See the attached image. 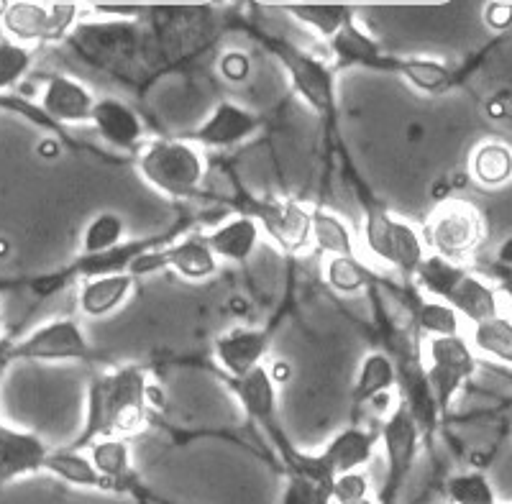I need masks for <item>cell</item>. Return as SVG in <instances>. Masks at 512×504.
<instances>
[{
  "mask_svg": "<svg viewBox=\"0 0 512 504\" xmlns=\"http://www.w3.org/2000/svg\"><path fill=\"white\" fill-rule=\"evenodd\" d=\"M152 382L141 366H116L95 374L88 389V418L70 448L90 446L98 438H131L149 425Z\"/></svg>",
  "mask_w": 512,
  "mask_h": 504,
  "instance_id": "obj_1",
  "label": "cell"
},
{
  "mask_svg": "<svg viewBox=\"0 0 512 504\" xmlns=\"http://www.w3.org/2000/svg\"><path fill=\"white\" fill-rule=\"evenodd\" d=\"M413 279L415 287H420V295L446 302L448 308H454L472 325L487 323L500 315L497 290L474 272H469V267H459L441 256L428 254Z\"/></svg>",
  "mask_w": 512,
  "mask_h": 504,
  "instance_id": "obj_2",
  "label": "cell"
},
{
  "mask_svg": "<svg viewBox=\"0 0 512 504\" xmlns=\"http://www.w3.org/2000/svg\"><path fill=\"white\" fill-rule=\"evenodd\" d=\"M136 169L146 185L162 192L169 200H195L203 197L205 157L203 149L182 136L175 139H154L139 151Z\"/></svg>",
  "mask_w": 512,
  "mask_h": 504,
  "instance_id": "obj_3",
  "label": "cell"
},
{
  "mask_svg": "<svg viewBox=\"0 0 512 504\" xmlns=\"http://www.w3.org/2000/svg\"><path fill=\"white\" fill-rule=\"evenodd\" d=\"M484 238L487 221L482 210L469 200H443L423 226L425 249L459 267H466L477 256Z\"/></svg>",
  "mask_w": 512,
  "mask_h": 504,
  "instance_id": "obj_4",
  "label": "cell"
},
{
  "mask_svg": "<svg viewBox=\"0 0 512 504\" xmlns=\"http://www.w3.org/2000/svg\"><path fill=\"white\" fill-rule=\"evenodd\" d=\"M264 47L280 59L290 77L295 93L305 100L310 111L326 121L328 126H336L338 118V90H336V67L323 59L313 57L305 49H297L287 39L280 36H262Z\"/></svg>",
  "mask_w": 512,
  "mask_h": 504,
  "instance_id": "obj_5",
  "label": "cell"
},
{
  "mask_svg": "<svg viewBox=\"0 0 512 504\" xmlns=\"http://www.w3.org/2000/svg\"><path fill=\"white\" fill-rule=\"evenodd\" d=\"M361 241H364V249L374 259L397 269L405 277H415V272L420 269L425 256H428L423 233L410 226L408 221L392 215L387 208L374 203V200L364 205Z\"/></svg>",
  "mask_w": 512,
  "mask_h": 504,
  "instance_id": "obj_6",
  "label": "cell"
},
{
  "mask_svg": "<svg viewBox=\"0 0 512 504\" xmlns=\"http://www.w3.org/2000/svg\"><path fill=\"white\" fill-rule=\"evenodd\" d=\"M379 443H382L384 458H387V471H384L382 489L377 494V504H397L408 487L415 464H418L420 443H425L413 412L402 400H397L395 410L384 418L382 428H379Z\"/></svg>",
  "mask_w": 512,
  "mask_h": 504,
  "instance_id": "obj_7",
  "label": "cell"
},
{
  "mask_svg": "<svg viewBox=\"0 0 512 504\" xmlns=\"http://www.w3.org/2000/svg\"><path fill=\"white\" fill-rule=\"evenodd\" d=\"M379 446V428H359L349 425L341 433H336L331 441L323 446V451L315 456L297 453L287 469L303 471V474L318 476L323 481H333L336 476L349 474V471H364L374 458Z\"/></svg>",
  "mask_w": 512,
  "mask_h": 504,
  "instance_id": "obj_8",
  "label": "cell"
},
{
  "mask_svg": "<svg viewBox=\"0 0 512 504\" xmlns=\"http://www.w3.org/2000/svg\"><path fill=\"white\" fill-rule=\"evenodd\" d=\"M423 366L433 397H436L441 420H446L464 384L477 374V356H474L472 346L464 336L431 338L425 346Z\"/></svg>",
  "mask_w": 512,
  "mask_h": 504,
  "instance_id": "obj_9",
  "label": "cell"
},
{
  "mask_svg": "<svg viewBox=\"0 0 512 504\" xmlns=\"http://www.w3.org/2000/svg\"><path fill=\"white\" fill-rule=\"evenodd\" d=\"M236 208L239 213L251 215L287 256L303 254L313 244V210L297 200L251 197L244 192Z\"/></svg>",
  "mask_w": 512,
  "mask_h": 504,
  "instance_id": "obj_10",
  "label": "cell"
},
{
  "mask_svg": "<svg viewBox=\"0 0 512 504\" xmlns=\"http://www.w3.org/2000/svg\"><path fill=\"white\" fill-rule=\"evenodd\" d=\"M11 361H82L100 364L105 356L85 338L80 323L57 318L39 325L24 341L11 343Z\"/></svg>",
  "mask_w": 512,
  "mask_h": 504,
  "instance_id": "obj_11",
  "label": "cell"
},
{
  "mask_svg": "<svg viewBox=\"0 0 512 504\" xmlns=\"http://www.w3.org/2000/svg\"><path fill=\"white\" fill-rule=\"evenodd\" d=\"M162 269H172V272L190 279V282H203V279H210L218 274V259L210 251L208 241H205V233H190V236L180 238V241L169 238L164 244L146 249L128 267V274H134L139 279L144 274L162 272Z\"/></svg>",
  "mask_w": 512,
  "mask_h": 504,
  "instance_id": "obj_12",
  "label": "cell"
},
{
  "mask_svg": "<svg viewBox=\"0 0 512 504\" xmlns=\"http://www.w3.org/2000/svg\"><path fill=\"white\" fill-rule=\"evenodd\" d=\"M80 6H41V3H11L3 6L0 21L16 44H47L62 41L80 24Z\"/></svg>",
  "mask_w": 512,
  "mask_h": 504,
  "instance_id": "obj_13",
  "label": "cell"
},
{
  "mask_svg": "<svg viewBox=\"0 0 512 504\" xmlns=\"http://www.w3.org/2000/svg\"><path fill=\"white\" fill-rule=\"evenodd\" d=\"M226 384L233 397L239 400V405L244 407L246 418L267 430V435L274 441V446L280 448L285 461H290L297 451L290 448V443L282 435L280 418H277V382H274L269 366H259L241 379H226Z\"/></svg>",
  "mask_w": 512,
  "mask_h": 504,
  "instance_id": "obj_14",
  "label": "cell"
},
{
  "mask_svg": "<svg viewBox=\"0 0 512 504\" xmlns=\"http://www.w3.org/2000/svg\"><path fill=\"white\" fill-rule=\"evenodd\" d=\"M264 128V118L249 111L244 105L221 100L208 118L198 128L187 131L182 139L200 149H231L244 144L246 139L256 136Z\"/></svg>",
  "mask_w": 512,
  "mask_h": 504,
  "instance_id": "obj_15",
  "label": "cell"
},
{
  "mask_svg": "<svg viewBox=\"0 0 512 504\" xmlns=\"http://www.w3.org/2000/svg\"><path fill=\"white\" fill-rule=\"evenodd\" d=\"M274 341V325L264 328H233L213 341V361L221 366L226 379H241L264 366Z\"/></svg>",
  "mask_w": 512,
  "mask_h": 504,
  "instance_id": "obj_16",
  "label": "cell"
},
{
  "mask_svg": "<svg viewBox=\"0 0 512 504\" xmlns=\"http://www.w3.org/2000/svg\"><path fill=\"white\" fill-rule=\"evenodd\" d=\"M328 47H331L336 72L346 70V67H364V70L374 72H395V75L400 72L402 57H392V54L384 52L382 44L356 21V16L351 21H346L344 29L328 41Z\"/></svg>",
  "mask_w": 512,
  "mask_h": 504,
  "instance_id": "obj_17",
  "label": "cell"
},
{
  "mask_svg": "<svg viewBox=\"0 0 512 504\" xmlns=\"http://www.w3.org/2000/svg\"><path fill=\"white\" fill-rule=\"evenodd\" d=\"M95 98L82 82L64 75H49L44 82L39 108L54 126H75V123H90L95 111Z\"/></svg>",
  "mask_w": 512,
  "mask_h": 504,
  "instance_id": "obj_18",
  "label": "cell"
},
{
  "mask_svg": "<svg viewBox=\"0 0 512 504\" xmlns=\"http://www.w3.org/2000/svg\"><path fill=\"white\" fill-rule=\"evenodd\" d=\"M52 448L39 435L13 430L0 423V484L44 471Z\"/></svg>",
  "mask_w": 512,
  "mask_h": 504,
  "instance_id": "obj_19",
  "label": "cell"
},
{
  "mask_svg": "<svg viewBox=\"0 0 512 504\" xmlns=\"http://www.w3.org/2000/svg\"><path fill=\"white\" fill-rule=\"evenodd\" d=\"M95 131L105 144L116 146V149L139 151L146 136V123L139 113L128 103L118 98H98L93 111Z\"/></svg>",
  "mask_w": 512,
  "mask_h": 504,
  "instance_id": "obj_20",
  "label": "cell"
},
{
  "mask_svg": "<svg viewBox=\"0 0 512 504\" xmlns=\"http://www.w3.org/2000/svg\"><path fill=\"white\" fill-rule=\"evenodd\" d=\"M205 241H208L210 251L216 254V259H226L239 264V267H246L251 256L256 254L259 241H262V228L251 215L236 213L218 223L213 231L205 233Z\"/></svg>",
  "mask_w": 512,
  "mask_h": 504,
  "instance_id": "obj_21",
  "label": "cell"
},
{
  "mask_svg": "<svg viewBox=\"0 0 512 504\" xmlns=\"http://www.w3.org/2000/svg\"><path fill=\"white\" fill-rule=\"evenodd\" d=\"M136 287L134 274H108V277L85 279L80 284V313L85 318H108L131 297Z\"/></svg>",
  "mask_w": 512,
  "mask_h": 504,
  "instance_id": "obj_22",
  "label": "cell"
},
{
  "mask_svg": "<svg viewBox=\"0 0 512 504\" xmlns=\"http://www.w3.org/2000/svg\"><path fill=\"white\" fill-rule=\"evenodd\" d=\"M397 387V364L384 351H369L359 366V377L351 387V410L377 402L382 394Z\"/></svg>",
  "mask_w": 512,
  "mask_h": 504,
  "instance_id": "obj_23",
  "label": "cell"
},
{
  "mask_svg": "<svg viewBox=\"0 0 512 504\" xmlns=\"http://www.w3.org/2000/svg\"><path fill=\"white\" fill-rule=\"evenodd\" d=\"M313 246L328 259H354L356 256V238L349 223L323 205L313 208Z\"/></svg>",
  "mask_w": 512,
  "mask_h": 504,
  "instance_id": "obj_24",
  "label": "cell"
},
{
  "mask_svg": "<svg viewBox=\"0 0 512 504\" xmlns=\"http://www.w3.org/2000/svg\"><path fill=\"white\" fill-rule=\"evenodd\" d=\"M469 172L482 187H505L512 182V146L505 141H482L472 151Z\"/></svg>",
  "mask_w": 512,
  "mask_h": 504,
  "instance_id": "obj_25",
  "label": "cell"
},
{
  "mask_svg": "<svg viewBox=\"0 0 512 504\" xmlns=\"http://www.w3.org/2000/svg\"><path fill=\"white\" fill-rule=\"evenodd\" d=\"M44 471H49L57 479L67 481L70 487L80 489H100V492H111L108 481L100 476V471L95 469L90 456H82L75 448H62V451H52L44 464Z\"/></svg>",
  "mask_w": 512,
  "mask_h": 504,
  "instance_id": "obj_26",
  "label": "cell"
},
{
  "mask_svg": "<svg viewBox=\"0 0 512 504\" xmlns=\"http://www.w3.org/2000/svg\"><path fill=\"white\" fill-rule=\"evenodd\" d=\"M90 461L100 471L111 492L121 489L131 476V448L126 438H98L90 443Z\"/></svg>",
  "mask_w": 512,
  "mask_h": 504,
  "instance_id": "obj_27",
  "label": "cell"
},
{
  "mask_svg": "<svg viewBox=\"0 0 512 504\" xmlns=\"http://www.w3.org/2000/svg\"><path fill=\"white\" fill-rule=\"evenodd\" d=\"M397 75L405 77L423 95H443L456 85V72L438 59L402 57Z\"/></svg>",
  "mask_w": 512,
  "mask_h": 504,
  "instance_id": "obj_28",
  "label": "cell"
},
{
  "mask_svg": "<svg viewBox=\"0 0 512 504\" xmlns=\"http://www.w3.org/2000/svg\"><path fill=\"white\" fill-rule=\"evenodd\" d=\"M282 11L290 13L297 24H303L323 41H331L344 29L346 21L356 16L354 8L349 6H285Z\"/></svg>",
  "mask_w": 512,
  "mask_h": 504,
  "instance_id": "obj_29",
  "label": "cell"
},
{
  "mask_svg": "<svg viewBox=\"0 0 512 504\" xmlns=\"http://www.w3.org/2000/svg\"><path fill=\"white\" fill-rule=\"evenodd\" d=\"M415 328L428 333L431 338L461 336V315L454 308H448L446 302L431 300V297L418 295L413 308Z\"/></svg>",
  "mask_w": 512,
  "mask_h": 504,
  "instance_id": "obj_30",
  "label": "cell"
},
{
  "mask_svg": "<svg viewBox=\"0 0 512 504\" xmlns=\"http://www.w3.org/2000/svg\"><path fill=\"white\" fill-rule=\"evenodd\" d=\"M123 236H126V221L113 210H103L82 233V256H98L118 249L121 244H126Z\"/></svg>",
  "mask_w": 512,
  "mask_h": 504,
  "instance_id": "obj_31",
  "label": "cell"
},
{
  "mask_svg": "<svg viewBox=\"0 0 512 504\" xmlns=\"http://www.w3.org/2000/svg\"><path fill=\"white\" fill-rule=\"evenodd\" d=\"M448 504H497V492L484 471H464L448 476L443 484Z\"/></svg>",
  "mask_w": 512,
  "mask_h": 504,
  "instance_id": "obj_32",
  "label": "cell"
},
{
  "mask_svg": "<svg viewBox=\"0 0 512 504\" xmlns=\"http://www.w3.org/2000/svg\"><path fill=\"white\" fill-rule=\"evenodd\" d=\"M472 341L477 351L512 366V318L497 315V318L487 320V323L474 325Z\"/></svg>",
  "mask_w": 512,
  "mask_h": 504,
  "instance_id": "obj_33",
  "label": "cell"
},
{
  "mask_svg": "<svg viewBox=\"0 0 512 504\" xmlns=\"http://www.w3.org/2000/svg\"><path fill=\"white\" fill-rule=\"evenodd\" d=\"M331 484L333 481H323L318 476L303 474V471H292V474H287L280 504H333Z\"/></svg>",
  "mask_w": 512,
  "mask_h": 504,
  "instance_id": "obj_34",
  "label": "cell"
},
{
  "mask_svg": "<svg viewBox=\"0 0 512 504\" xmlns=\"http://www.w3.org/2000/svg\"><path fill=\"white\" fill-rule=\"evenodd\" d=\"M326 282L341 295H354V292L372 287L374 277L359 259H328Z\"/></svg>",
  "mask_w": 512,
  "mask_h": 504,
  "instance_id": "obj_35",
  "label": "cell"
},
{
  "mask_svg": "<svg viewBox=\"0 0 512 504\" xmlns=\"http://www.w3.org/2000/svg\"><path fill=\"white\" fill-rule=\"evenodd\" d=\"M31 59H34V54L24 44H16L11 39L0 41V93H6L8 87L24 80L31 67Z\"/></svg>",
  "mask_w": 512,
  "mask_h": 504,
  "instance_id": "obj_36",
  "label": "cell"
},
{
  "mask_svg": "<svg viewBox=\"0 0 512 504\" xmlns=\"http://www.w3.org/2000/svg\"><path fill=\"white\" fill-rule=\"evenodd\" d=\"M333 504H361L372 499V481L367 471H349L333 479L331 484Z\"/></svg>",
  "mask_w": 512,
  "mask_h": 504,
  "instance_id": "obj_37",
  "label": "cell"
},
{
  "mask_svg": "<svg viewBox=\"0 0 512 504\" xmlns=\"http://www.w3.org/2000/svg\"><path fill=\"white\" fill-rule=\"evenodd\" d=\"M218 70H221V75L228 82H244L251 75L249 54L239 52V49H231V52H226L218 59Z\"/></svg>",
  "mask_w": 512,
  "mask_h": 504,
  "instance_id": "obj_38",
  "label": "cell"
},
{
  "mask_svg": "<svg viewBox=\"0 0 512 504\" xmlns=\"http://www.w3.org/2000/svg\"><path fill=\"white\" fill-rule=\"evenodd\" d=\"M484 24H487V29L497 31V34H502V31H510L512 29V6L510 3H487L484 6Z\"/></svg>",
  "mask_w": 512,
  "mask_h": 504,
  "instance_id": "obj_39",
  "label": "cell"
},
{
  "mask_svg": "<svg viewBox=\"0 0 512 504\" xmlns=\"http://www.w3.org/2000/svg\"><path fill=\"white\" fill-rule=\"evenodd\" d=\"M11 364V343L0 341V382L6 377V369Z\"/></svg>",
  "mask_w": 512,
  "mask_h": 504,
  "instance_id": "obj_40",
  "label": "cell"
},
{
  "mask_svg": "<svg viewBox=\"0 0 512 504\" xmlns=\"http://www.w3.org/2000/svg\"><path fill=\"white\" fill-rule=\"evenodd\" d=\"M497 259H500L502 267H510L512 269V236L507 238L505 244L500 246V251H497Z\"/></svg>",
  "mask_w": 512,
  "mask_h": 504,
  "instance_id": "obj_41",
  "label": "cell"
},
{
  "mask_svg": "<svg viewBox=\"0 0 512 504\" xmlns=\"http://www.w3.org/2000/svg\"><path fill=\"white\" fill-rule=\"evenodd\" d=\"M361 504H377V497H374V499H367V502H361Z\"/></svg>",
  "mask_w": 512,
  "mask_h": 504,
  "instance_id": "obj_42",
  "label": "cell"
}]
</instances>
